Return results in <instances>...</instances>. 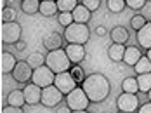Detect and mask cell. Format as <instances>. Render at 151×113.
Masks as SVG:
<instances>
[{"label": "cell", "mask_w": 151, "mask_h": 113, "mask_svg": "<svg viewBox=\"0 0 151 113\" xmlns=\"http://www.w3.org/2000/svg\"><path fill=\"white\" fill-rule=\"evenodd\" d=\"M82 89L85 91L91 103H103L111 92L109 80L101 73H92L89 77H85V80L82 82Z\"/></svg>", "instance_id": "cell-1"}, {"label": "cell", "mask_w": 151, "mask_h": 113, "mask_svg": "<svg viewBox=\"0 0 151 113\" xmlns=\"http://www.w3.org/2000/svg\"><path fill=\"white\" fill-rule=\"evenodd\" d=\"M45 66H49L58 75L63 71H70L71 61L64 49H56V50H49V54L45 56Z\"/></svg>", "instance_id": "cell-2"}, {"label": "cell", "mask_w": 151, "mask_h": 113, "mask_svg": "<svg viewBox=\"0 0 151 113\" xmlns=\"http://www.w3.org/2000/svg\"><path fill=\"white\" fill-rule=\"evenodd\" d=\"M68 44H87L89 38H91V30L87 24H82V23H71L70 26H66L64 30V35H63Z\"/></svg>", "instance_id": "cell-3"}, {"label": "cell", "mask_w": 151, "mask_h": 113, "mask_svg": "<svg viewBox=\"0 0 151 113\" xmlns=\"http://www.w3.org/2000/svg\"><path fill=\"white\" fill-rule=\"evenodd\" d=\"M66 104L70 106L71 112H80V110H87V106L91 104V99L87 97L82 87H75L70 94H66Z\"/></svg>", "instance_id": "cell-4"}, {"label": "cell", "mask_w": 151, "mask_h": 113, "mask_svg": "<svg viewBox=\"0 0 151 113\" xmlns=\"http://www.w3.org/2000/svg\"><path fill=\"white\" fill-rule=\"evenodd\" d=\"M54 78H56V73L49 68V66L42 65L40 68H35L33 70V75H31V83L38 85L40 89L44 87H49L54 83Z\"/></svg>", "instance_id": "cell-5"}, {"label": "cell", "mask_w": 151, "mask_h": 113, "mask_svg": "<svg viewBox=\"0 0 151 113\" xmlns=\"http://www.w3.org/2000/svg\"><path fill=\"white\" fill-rule=\"evenodd\" d=\"M21 35H23V28L17 21L2 24V42H4V45L17 44L21 40Z\"/></svg>", "instance_id": "cell-6"}, {"label": "cell", "mask_w": 151, "mask_h": 113, "mask_svg": "<svg viewBox=\"0 0 151 113\" xmlns=\"http://www.w3.org/2000/svg\"><path fill=\"white\" fill-rule=\"evenodd\" d=\"M64 94L61 92L59 89L52 83V85H49V87H44L42 89V97H40V103L47 106V108H54V106H58L61 101L64 99Z\"/></svg>", "instance_id": "cell-7"}, {"label": "cell", "mask_w": 151, "mask_h": 113, "mask_svg": "<svg viewBox=\"0 0 151 113\" xmlns=\"http://www.w3.org/2000/svg\"><path fill=\"white\" fill-rule=\"evenodd\" d=\"M116 108H118V112H125V113L137 112L139 97L136 94H130V92H122L120 96L116 97Z\"/></svg>", "instance_id": "cell-8"}, {"label": "cell", "mask_w": 151, "mask_h": 113, "mask_svg": "<svg viewBox=\"0 0 151 113\" xmlns=\"http://www.w3.org/2000/svg\"><path fill=\"white\" fill-rule=\"evenodd\" d=\"M54 85L59 89L64 96H66V94H70L75 87H78V83L75 82V78L71 77V73H70V71L58 73V75H56V78H54Z\"/></svg>", "instance_id": "cell-9"}, {"label": "cell", "mask_w": 151, "mask_h": 113, "mask_svg": "<svg viewBox=\"0 0 151 113\" xmlns=\"http://www.w3.org/2000/svg\"><path fill=\"white\" fill-rule=\"evenodd\" d=\"M31 75H33V68L26 61H17L16 68L12 70V78L17 83H28L31 80Z\"/></svg>", "instance_id": "cell-10"}, {"label": "cell", "mask_w": 151, "mask_h": 113, "mask_svg": "<svg viewBox=\"0 0 151 113\" xmlns=\"http://www.w3.org/2000/svg\"><path fill=\"white\" fill-rule=\"evenodd\" d=\"M23 94H24V101H26V104H38L40 103V97H42V89L38 87V85H35V83H28V85H24V89H23Z\"/></svg>", "instance_id": "cell-11"}, {"label": "cell", "mask_w": 151, "mask_h": 113, "mask_svg": "<svg viewBox=\"0 0 151 113\" xmlns=\"http://www.w3.org/2000/svg\"><path fill=\"white\" fill-rule=\"evenodd\" d=\"M64 50H66L71 65H78V63H82L85 59V47L80 45V44H68V47Z\"/></svg>", "instance_id": "cell-12"}, {"label": "cell", "mask_w": 151, "mask_h": 113, "mask_svg": "<svg viewBox=\"0 0 151 113\" xmlns=\"http://www.w3.org/2000/svg\"><path fill=\"white\" fill-rule=\"evenodd\" d=\"M63 35L58 32H49L44 37V47L47 49V50H56V49H61V45H63Z\"/></svg>", "instance_id": "cell-13"}, {"label": "cell", "mask_w": 151, "mask_h": 113, "mask_svg": "<svg viewBox=\"0 0 151 113\" xmlns=\"http://www.w3.org/2000/svg\"><path fill=\"white\" fill-rule=\"evenodd\" d=\"M137 44L146 50L151 49V23H146L141 30H137Z\"/></svg>", "instance_id": "cell-14"}, {"label": "cell", "mask_w": 151, "mask_h": 113, "mask_svg": "<svg viewBox=\"0 0 151 113\" xmlns=\"http://www.w3.org/2000/svg\"><path fill=\"white\" fill-rule=\"evenodd\" d=\"M73 21L75 23H82V24H87L89 23V19H91V11L85 7V5H82V4H78L75 9H73Z\"/></svg>", "instance_id": "cell-15"}, {"label": "cell", "mask_w": 151, "mask_h": 113, "mask_svg": "<svg viewBox=\"0 0 151 113\" xmlns=\"http://www.w3.org/2000/svg\"><path fill=\"white\" fill-rule=\"evenodd\" d=\"M17 65V59L12 52H2V73L7 75V73H12V70Z\"/></svg>", "instance_id": "cell-16"}, {"label": "cell", "mask_w": 151, "mask_h": 113, "mask_svg": "<svg viewBox=\"0 0 151 113\" xmlns=\"http://www.w3.org/2000/svg\"><path fill=\"white\" fill-rule=\"evenodd\" d=\"M142 58L141 50L137 47H125V54H123V63L127 66H136L137 61Z\"/></svg>", "instance_id": "cell-17"}, {"label": "cell", "mask_w": 151, "mask_h": 113, "mask_svg": "<svg viewBox=\"0 0 151 113\" xmlns=\"http://www.w3.org/2000/svg\"><path fill=\"white\" fill-rule=\"evenodd\" d=\"M123 54H125V44H113L108 49V56L113 63L123 61Z\"/></svg>", "instance_id": "cell-18"}, {"label": "cell", "mask_w": 151, "mask_h": 113, "mask_svg": "<svg viewBox=\"0 0 151 113\" xmlns=\"http://www.w3.org/2000/svg\"><path fill=\"white\" fill-rule=\"evenodd\" d=\"M42 16H58V4L52 2V0H40V11H38Z\"/></svg>", "instance_id": "cell-19"}, {"label": "cell", "mask_w": 151, "mask_h": 113, "mask_svg": "<svg viewBox=\"0 0 151 113\" xmlns=\"http://www.w3.org/2000/svg\"><path fill=\"white\" fill-rule=\"evenodd\" d=\"M109 37H111L113 44H125L129 40V32L125 26H115L109 33Z\"/></svg>", "instance_id": "cell-20"}, {"label": "cell", "mask_w": 151, "mask_h": 113, "mask_svg": "<svg viewBox=\"0 0 151 113\" xmlns=\"http://www.w3.org/2000/svg\"><path fill=\"white\" fill-rule=\"evenodd\" d=\"M7 103H9L11 106H17V108H23V106L26 104L23 91H19V89H14V91H11V92L7 94Z\"/></svg>", "instance_id": "cell-21"}, {"label": "cell", "mask_w": 151, "mask_h": 113, "mask_svg": "<svg viewBox=\"0 0 151 113\" xmlns=\"http://www.w3.org/2000/svg\"><path fill=\"white\" fill-rule=\"evenodd\" d=\"M21 11L28 16H33L40 11V0H21Z\"/></svg>", "instance_id": "cell-22"}, {"label": "cell", "mask_w": 151, "mask_h": 113, "mask_svg": "<svg viewBox=\"0 0 151 113\" xmlns=\"http://www.w3.org/2000/svg\"><path fill=\"white\" fill-rule=\"evenodd\" d=\"M137 87H139V92H150L151 89V71L150 73H141L137 75Z\"/></svg>", "instance_id": "cell-23"}, {"label": "cell", "mask_w": 151, "mask_h": 113, "mask_svg": "<svg viewBox=\"0 0 151 113\" xmlns=\"http://www.w3.org/2000/svg\"><path fill=\"white\" fill-rule=\"evenodd\" d=\"M122 91H123V92L136 94L137 91H139V87H137V78H136V77H127V78H123V82H122Z\"/></svg>", "instance_id": "cell-24"}, {"label": "cell", "mask_w": 151, "mask_h": 113, "mask_svg": "<svg viewBox=\"0 0 151 113\" xmlns=\"http://www.w3.org/2000/svg\"><path fill=\"white\" fill-rule=\"evenodd\" d=\"M26 63L35 70V68H40L42 65H45V56L44 54H40V52H31L30 56H28V59H26Z\"/></svg>", "instance_id": "cell-25"}, {"label": "cell", "mask_w": 151, "mask_h": 113, "mask_svg": "<svg viewBox=\"0 0 151 113\" xmlns=\"http://www.w3.org/2000/svg\"><path fill=\"white\" fill-rule=\"evenodd\" d=\"M56 4L59 12H73V9L78 5V0H56Z\"/></svg>", "instance_id": "cell-26"}, {"label": "cell", "mask_w": 151, "mask_h": 113, "mask_svg": "<svg viewBox=\"0 0 151 113\" xmlns=\"http://www.w3.org/2000/svg\"><path fill=\"white\" fill-rule=\"evenodd\" d=\"M137 71V75H141V73H150L151 71V61L148 56H142L139 61H137V65L134 66Z\"/></svg>", "instance_id": "cell-27"}, {"label": "cell", "mask_w": 151, "mask_h": 113, "mask_svg": "<svg viewBox=\"0 0 151 113\" xmlns=\"http://www.w3.org/2000/svg\"><path fill=\"white\" fill-rule=\"evenodd\" d=\"M127 7L125 0H108V11L113 14H120L123 12V9Z\"/></svg>", "instance_id": "cell-28"}, {"label": "cell", "mask_w": 151, "mask_h": 113, "mask_svg": "<svg viewBox=\"0 0 151 113\" xmlns=\"http://www.w3.org/2000/svg\"><path fill=\"white\" fill-rule=\"evenodd\" d=\"M17 14H16V9L14 7H4L2 11V21L4 23H14Z\"/></svg>", "instance_id": "cell-29"}, {"label": "cell", "mask_w": 151, "mask_h": 113, "mask_svg": "<svg viewBox=\"0 0 151 113\" xmlns=\"http://www.w3.org/2000/svg\"><path fill=\"white\" fill-rule=\"evenodd\" d=\"M70 73H71V77L75 78L76 83H82V82L85 80V71H83V68H82V66L75 65L71 70H70Z\"/></svg>", "instance_id": "cell-30"}, {"label": "cell", "mask_w": 151, "mask_h": 113, "mask_svg": "<svg viewBox=\"0 0 151 113\" xmlns=\"http://www.w3.org/2000/svg\"><path fill=\"white\" fill-rule=\"evenodd\" d=\"M58 21H59L61 26H64V28H66V26H70L71 23H75L71 12H59V14H58Z\"/></svg>", "instance_id": "cell-31"}, {"label": "cell", "mask_w": 151, "mask_h": 113, "mask_svg": "<svg viewBox=\"0 0 151 113\" xmlns=\"http://www.w3.org/2000/svg\"><path fill=\"white\" fill-rule=\"evenodd\" d=\"M146 23H148V21H146V17L141 16V14H137V16H134L132 19H130V26H132L136 32H137V30H141Z\"/></svg>", "instance_id": "cell-32"}, {"label": "cell", "mask_w": 151, "mask_h": 113, "mask_svg": "<svg viewBox=\"0 0 151 113\" xmlns=\"http://www.w3.org/2000/svg\"><path fill=\"white\" fill-rule=\"evenodd\" d=\"M127 7L132 9V11H141L144 5H146V0H125Z\"/></svg>", "instance_id": "cell-33"}, {"label": "cell", "mask_w": 151, "mask_h": 113, "mask_svg": "<svg viewBox=\"0 0 151 113\" xmlns=\"http://www.w3.org/2000/svg\"><path fill=\"white\" fill-rule=\"evenodd\" d=\"M82 5H85L91 12H94V11H97V9H99L101 0H82Z\"/></svg>", "instance_id": "cell-34"}, {"label": "cell", "mask_w": 151, "mask_h": 113, "mask_svg": "<svg viewBox=\"0 0 151 113\" xmlns=\"http://www.w3.org/2000/svg\"><path fill=\"white\" fill-rule=\"evenodd\" d=\"M2 113H24V112H23V108H17V106H11V104H7V106L2 110Z\"/></svg>", "instance_id": "cell-35"}, {"label": "cell", "mask_w": 151, "mask_h": 113, "mask_svg": "<svg viewBox=\"0 0 151 113\" xmlns=\"http://www.w3.org/2000/svg\"><path fill=\"white\" fill-rule=\"evenodd\" d=\"M137 113H151V103H146L137 108Z\"/></svg>", "instance_id": "cell-36"}, {"label": "cell", "mask_w": 151, "mask_h": 113, "mask_svg": "<svg viewBox=\"0 0 151 113\" xmlns=\"http://www.w3.org/2000/svg\"><path fill=\"white\" fill-rule=\"evenodd\" d=\"M106 33H108V30H106V26H103V24L96 28V35H99V37H104Z\"/></svg>", "instance_id": "cell-37"}, {"label": "cell", "mask_w": 151, "mask_h": 113, "mask_svg": "<svg viewBox=\"0 0 151 113\" xmlns=\"http://www.w3.org/2000/svg\"><path fill=\"white\" fill-rule=\"evenodd\" d=\"M16 49H17V50H19V52H23V50H24V49H26V44H24V42H23V40H19V42H17V44H16Z\"/></svg>", "instance_id": "cell-38"}, {"label": "cell", "mask_w": 151, "mask_h": 113, "mask_svg": "<svg viewBox=\"0 0 151 113\" xmlns=\"http://www.w3.org/2000/svg\"><path fill=\"white\" fill-rule=\"evenodd\" d=\"M58 113H71V110H70V106L66 104V106H61L59 110H58Z\"/></svg>", "instance_id": "cell-39"}, {"label": "cell", "mask_w": 151, "mask_h": 113, "mask_svg": "<svg viewBox=\"0 0 151 113\" xmlns=\"http://www.w3.org/2000/svg\"><path fill=\"white\" fill-rule=\"evenodd\" d=\"M148 58H150V61H151V49H148V54H146Z\"/></svg>", "instance_id": "cell-40"}, {"label": "cell", "mask_w": 151, "mask_h": 113, "mask_svg": "<svg viewBox=\"0 0 151 113\" xmlns=\"http://www.w3.org/2000/svg\"><path fill=\"white\" fill-rule=\"evenodd\" d=\"M71 113H87V110H80V112H71Z\"/></svg>", "instance_id": "cell-41"}, {"label": "cell", "mask_w": 151, "mask_h": 113, "mask_svg": "<svg viewBox=\"0 0 151 113\" xmlns=\"http://www.w3.org/2000/svg\"><path fill=\"white\" fill-rule=\"evenodd\" d=\"M148 97H150V103H151V89H150V92H148Z\"/></svg>", "instance_id": "cell-42"}, {"label": "cell", "mask_w": 151, "mask_h": 113, "mask_svg": "<svg viewBox=\"0 0 151 113\" xmlns=\"http://www.w3.org/2000/svg\"><path fill=\"white\" fill-rule=\"evenodd\" d=\"M118 113H125V112H118Z\"/></svg>", "instance_id": "cell-43"}, {"label": "cell", "mask_w": 151, "mask_h": 113, "mask_svg": "<svg viewBox=\"0 0 151 113\" xmlns=\"http://www.w3.org/2000/svg\"><path fill=\"white\" fill-rule=\"evenodd\" d=\"M52 2H56V0H52Z\"/></svg>", "instance_id": "cell-44"}]
</instances>
